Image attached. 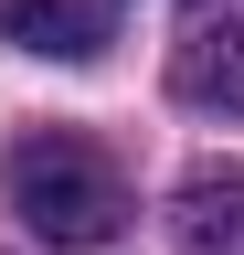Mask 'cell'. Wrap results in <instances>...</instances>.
I'll use <instances>...</instances> for the list:
<instances>
[{"label": "cell", "instance_id": "4", "mask_svg": "<svg viewBox=\"0 0 244 255\" xmlns=\"http://www.w3.org/2000/svg\"><path fill=\"white\" fill-rule=\"evenodd\" d=\"M0 32L21 53H43V64H85L96 53V11H75V0H0Z\"/></svg>", "mask_w": 244, "mask_h": 255}, {"label": "cell", "instance_id": "3", "mask_svg": "<svg viewBox=\"0 0 244 255\" xmlns=\"http://www.w3.org/2000/svg\"><path fill=\"white\" fill-rule=\"evenodd\" d=\"M170 223H180L191 255H244V170H191Z\"/></svg>", "mask_w": 244, "mask_h": 255}, {"label": "cell", "instance_id": "1", "mask_svg": "<svg viewBox=\"0 0 244 255\" xmlns=\"http://www.w3.org/2000/svg\"><path fill=\"white\" fill-rule=\"evenodd\" d=\"M0 181H11V213L32 223L43 245H106L117 223H128V181L85 138H21L0 159Z\"/></svg>", "mask_w": 244, "mask_h": 255}, {"label": "cell", "instance_id": "2", "mask_svg": "<svg viewBox=\"0 0 244 255\" xmlns=\"http://www.w3.org/2000/svg\"><path fill=\"white\" fill-rule=\"evenodd\" d=\"M170 85H180V107H202V117H223L244 128V32H191V43L170 53Z\"/></svg>", "mask_w": 244, "mask_h": 255}]
</instances>
